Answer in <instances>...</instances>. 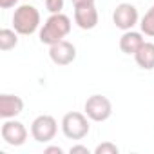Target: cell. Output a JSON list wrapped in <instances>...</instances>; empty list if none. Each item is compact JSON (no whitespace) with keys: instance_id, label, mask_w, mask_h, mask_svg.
I'll return each instance as SVG.
<instances>
[{"instance_id":"6","label":"cell","mask_w":154,"mask_h":154,"mask_svg":"<svg viewBox=\"0 0 154 154\" xmlns=\"http://www.w3.org/2000/svg\"><path fill=\"white\" fill-rule=\"evenodd\" d=\"M0 134H2V140L11 145V147H20L26 143L27 140V129L22 122H17L13 118L6 120L2 123V129H0Z\"/></svg>"},{"instance_id":"5","label":"cell","mask_w":154,"mask_h":154,"mask_svg":"<svg viewBox=\"0 0 154 154\" xmlns=\"http://www.w3.org/2000/svg\"><path fill=\"white\" fill-rule=\"evenodd\" d=\"M58 131V123L53 116L49 114H40L33 120L31 123V136L38 141V143H47L56 136Z\"/></svg>"},{"instance_id":"8","label":"cell","mask_w":154,"mask_h":154,"mask_svg":"<svg viewBox=\"0 0 154 154\" xmlns=\"http://www.w3.org/2000/svg\"><path fill=\"white\" fill-rule=\"evenodd\" d=\"M49 58L56 65H69L76 60V47L67 40H60L49 45Z\"/></svg>"},{"instance_id":"18","label":"cell","mask_w":154,"mask_h":154,"mask_svg":"<svg viewBox=\"0 0 154 154\" xmlns=\"http://www.w3.org/2000/svg\"><path fill=\"white\" fill-rule=\"evenodd\" d=\"M18 2H20V0H0V8H2V9H11Z\"/></svg>"},{"instance_id":"20","label":"cell","mask_w":154,"mask_h":154,"mask_svg":"<svg viewBox=\"0 0 154 154\" xmlns=\"http://www.w3.org/2000/svg\"><path fill=\"white\" fill-rule=\"evenodd\" d=\"M94 4V0H72V6L74 8H80V6H91Z\"/></svg>"},{"instance_id":"2","label":"cell","mask_w":154,"mask_h":154,"mask_svg":"<svg viewBox=\"0 0 154 154\" xmlns=\"http://www.w3.org/2000/svg\"><path fill=\"white\" fill-rule=\"evenodd\" d=\"M40 26V11L31 6V4H22L18 8H15L13 13V29L18 35L29 36L33 33H36Z\"/></svg>"},{"instance_id":"9","label":"cell","mask_w":154,"mask_h":154,"mask_svg":"<svg viewBox=\"0 0 154 154\" xmlns=\"http://www.w3.org/2000/svg\"><path fill=\"white\" fill-rule=\"evenodd\" d=\"M74 22L80 29H94L96 24H98V11H96V6L91 4V6H80V8H74Z\"/></svg>"},{"instance_id":"3","label":"cell","mask_w":154,"mask_h":154,"mask_svg":"<svg viewBox=\"0 0 154 154\" xmlns=\"http://www.w3.org/2000/svg\"><path fill=\"white\" fill-rule=\"evenodd\" d=\"M62 132L69 140H82L89 134V120L84 112H67L62 118Z\"/></svg>"},{"instance_id":"19","label":"cell","mask_w":154,"mask_h":154,"mask_svg":"<svg viewBox=\"0 0 154 154\" xmlns=\"http://www.w3.org/2000/svg\"><path fill=\"white\" fill-rule=\"evenodd\" d=\"M45 154H63V150H62V147H58V145H53V147H47L45 150H44Z\"/></svg>"},{"instance_id":"13","label":"cell","mask_w":154,"mask_h":154,"mask_svg":"<svg viewBox=\"0 0 154 154\" xmlns=\"http://www.w3.org/2000/svg\"><path fill=\"white\" fill-rule=\"evenodd\" d=\"M18 44V33L15 29H2L0 31V49L2 51H11Z\"/></svg>"},{"instance_id":"15","label":"cell","mask_w":154,"mask_h":154,"mask_svg":"<svg viewBox=\"0 0 154 154\" xmlns=\"http://www.w3.org/2000/svg\"><path fill=\"white\" fill-rule=\"evenodd\" d=\"M120 149L112 143V141H103L94 149V154H118Z\"/></svg>"},{"instance_id":"7","label":"cell","mask_w":154,"mask_h":154,"mask_svg":"<svg viewBox=\"0 0 154 154\" xmlns=\"http://www.w3.org/2000/svg\"><path fill=\"white\" fill-rule=\"evenodd\" d=\"M138 9L132 6V4H127V2H123V4H118L116 8H114V13H112V22H114V26L118 27V29H122V31H129V29H132L136 24H138Z\"/></svg>"},{"instance_id":"4","label":"cell","mask_w":154,"mask_h":154,"mask_svg":"<svg viewBox=\"0 0 154 154\" xmlns=\"http://www.w3.org/2000/svg\"><path fill=\"white\" fill-rule=\"evenodd\" d=\"M84 111H85L89 120H93V122H105L112 114V103H111V100L107 96L93 94V96H89L85 100Z\"/></svg>"},{"instance_id":"11","label":"cell","mask_w":154,"mask_h":154,"mask_svg":"<svg viewBox=\"0 0 154 154\" xmlns=\"http://www.w3.org/2000/svg\"><path fill=\"white\" fill-rule=\"evenodd\" d=\"M143 33H138V31H132V29H129V31H125L123 35H122V38H120V49H122V53H125V54H134L141 45H143Z\"/></svg>"},{"instance_id":"10","label":"cell","mask_w":154,"mask_h":154,"mask_svg":"<svg viewBox=\"0 0 154 154\" xmlns=\"http://www.w3.org/2000/svg\"><path fill=\"white\" fill-rule=\"evenodd\" d=\"M24 111V100L17 94H2L0 96V116L4 120L15 118Z\"/></svg>"},{"instance_id":"1","label":"cell","mask_w":154,"mask_h":154,"mask_svg":"<svg viewBox=\"0 0 154 154\" xmlns=\"http://www.w3.org/2000/svg\"><path fill=\"white\" fill-rule=\"evenodd\" d=\"M69 33H71V18L63 13H54L45 20L44 27L40 29V42L45 45H53L63 40Z\"/></svg>"},{"instance_id":"16","label":"cell","mask_w":154,"mask_h":154,"mask_svg":"<svg viewBox=\"0 0 154 154\" xmlns=\"http://www.w3.org/2000/svg\"><path fill=\"white\" fill-rule=\"evenodd\" d=\"M45 8L51 15L54 13H62L63 9V0H45Z\"/></svg>"},{"instance_id":"12","label":"cell","mask_w":154,"mask_h":154,"mask_svg":"<svg viewBox=\"0 0 154 154\" xmlns=\"http://www.w3.org/2000/svg\"><path fill=\"white\" fill-rule=\"evenodd\" d=\"M134 60L141 69H154V44L152 42H143V45L134 53Z\"/></svg>"},{"instance_id":"14","label":"cell","mask_w":154,"mask_h":154,"mask_svg":"<svg viewBox=\"0 0 154 154\" xmlns=\"http://www.w3.org/2000/svg\"><path fill=\"white\" fill-rule=\"evenodd\" d=\"M140 27H141V33L145 36H154V6L145 13V17L141 18L140 22Z\"/></svg>"},{"instance_id":"17","label":"cell","mask_w":154,"mask_h":154,"mask_svg":"<svg viewBox=\"0 0 154 154\" xmlns=\"http://www.w3.org/2000/svg\"><path fill=\"white\" fill-rule=\"evenodd\" d=\"M69 152H71V154H89V149H87L85 145H72V147L69 149Z\"/></svg>"}]
</instances>
